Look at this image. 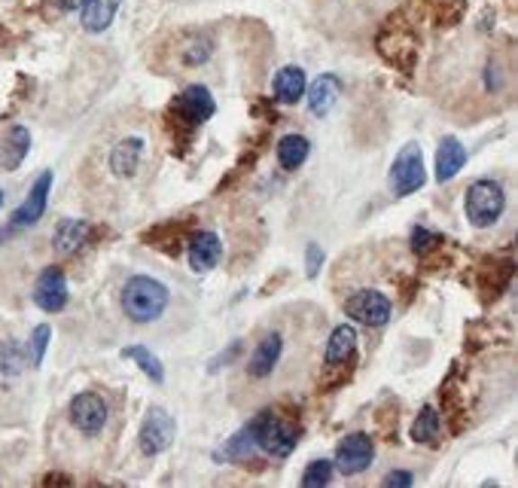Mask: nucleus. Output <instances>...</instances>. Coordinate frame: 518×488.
<instances>
[{
    "label": "nucleus",
    "instance_id": "f8f14e48",
    "mask_svg": "<svg viewBox=\"0 0 518 488\" xmlns=\"http://www.w3.org/2000/svg\"><path fill=\"white\" fill-rule=\"evenodd\" d=\"M189 266H193V272H211L217 262L223 260V244L220 238L214 235V232H193L189 235Z\"/></svg>",
    "mask_w": 518,
    "mask_h": 488
},
{
    "label": "nucleus",
    "instance_id": "dca6fc26",
    "mask_svg": "<svg viewBox=\"0 0 518 488\" xmlns=\"http://www.w3.org/2000/svg\"><path fill=\"white\" fill-rule=\"evenodd\" d=\"M467 165V147L458 138H442L440 150H436V180H451L460 168Z\"/></svg>",
    "mask_w": 518,
    "mask_h": 488
},
{
    "label": "nucleus",
    "instance_id": "e433bc0d",
    "mask_svg": "<svg viewBox=\"0 0 518 488\" xmlns=\"http://www.w3.org/2000/svg\"><path fill=\"white\" fill-rule=\"evenodd\" d=\"M6 235H10V229H0V244L6 242Z\"/></svg>",
    "mask_w": 518,
    "mask_h": 488
},
{
    "label": "nucleus",
    "instance_id": "bb28decb",
    "mask_svg": "<svg viewBox=\"0 0 518 488\" xmlns=\"http://www.w3.org/2000/svg\"><path fill=\"white\" fill-rule=\"evenodd\" d=\"M123 357H129V360H138L141 364V370L150 375L153 382H162L165 379V373H162V360H159L153 351H147L143 345H129L123 351Z\"/></svg>",
    "mask_w": 518,
    "mask_h": 488
},
{
    "label": "nucleus",
    "instance_id": "f03ea898",
    "mask_svg": "<svg viewBox=\"0 0 518 488\" xmlns=\"http://www.w3.org/2000/svg\"><path fill=\"white\" fill-rule=\"evenodd\" d=\"M214 95L204 89V86H189V89H183L177 95V101H174V107L168 110L171 116V125L168 132L177 138V134H186V138H193V132L198 129L202 123L214 116Z\"/></svg>",
    "mask_w": 518,
    "mask_h": 488
},
{
    "label": "nucleus",
    "instance_id": "4468645a",
    "mask_svg": "<svg viewBox=\"0 0 518 488\" xmlns=\"http://www.w3.org/2000/svg\"><path fill=\"white\" fill-rule=\"evenodd\" d=\"M308 92V110L314 116H326L332 107H336V101H339V95H341V79L336 74H323V77H317L314 83H311V89Z\"/></svg>",
    "mask_w": 518,
    "mask_h": 488
},
{
    "label": "nucleus",
    "instance_id": "4be33fe9",
    "mask_svg": "<svg viewBox=\"0 0 518 488\" xmlns=\"http://www.w3.org/2000/svg\"><path fill=\"white\" fill-rule=\"evenodd\" d=\"M308 150H311L308 138H302V134H284V138L277 141V162H281L284 171H296L308 159Z\"/></svg>",
    "mask_w": 518,
    "mask_h": 488
},
{
    "label": "nucleus",
    "instance_id": "aec40b11",
    "mask_svg": "<svg viewBox=\"0 0 518 488\" xmlns=\"http://www.w3.org/2000/svg\"><path fill=\"white\" fill-rule=\"evenodd\" d=\"M281 336L272 333L266 336V339L259 342L257 351H253L250 364H247V370H250V375H257V379H262V375H268L277 366V360H281Z\"/></svg>",
    "mask_w": 518,
    "mask_h": 488
},
{
    "label": "nucleus",
    "instance_id": "6ab92c4d",
    "mask_svg": "<svg viewBox=\"0 0 518 488\" xmlns=\"http://www.w3.org/2000/svg\"><path fill=\"white\" fill-rule=\"evenodd\" d=\"M275 98L281 104H296L302 95H305L308 83H305V74H302V68H281L275 74Z\"/></svg>",
    "mask_w": 518,
    "mask_h": 488
},
{
    "label": "nucleus",
    "instance_id": "4c0bfd02",
    "mask_svg": "<svg viewBox=\"0 0 518 488\" xmlns=\"http://www.w3.org/2000/svg\"><path fill=\"white\" fill-rule=\"evenodd\" d=\"M0 205H4V193H0Z\"/></svg>",
    "mask_w": 518,
    "mask_h": 488
},
{
    "label": "nucleus",
    "instance_id": "2f4dec72",
    "mask_svg": "<svg viewBox=\"0 0 518 488\" xmlns=\"http://www.w3.org/2000/svg\"><path fill=\"white\" fill-rule=\"evenodd\" d=\"M211 50H214V43L207 37H198V40H193V43L183 50V61L186 65H202V61H207V55H211Z\"/></svg>",
    "mask_w": 518,
    "mask_h": 488
},
{
    "label": "nucleus",
    "instance_id": "0eeeda50",
    "mask_svg": "<svg viewBox=\"0 0 518 488\" xmlns=\"http://www.w3.org/2000/svg\"><path fill=\"white\" fill-rule=\"evenodd\" d=\"M390 299L378 290H357L348 296L345 315L350 321H360L366 327H385L390 321Z\"/></svg>",
    "mask_w": 518,
    "mask_h": 488
},
{
    "label": "nucleus",
    "instance_id": "473e14b6",
    "mask_svg": "<svg viewBox=\"0 0 518 488\" xmlns=\"http://www.w3.org/2000/svg\"><path fill=\"white\" fill-rule=\"evenodd\" d=\"M321 266H323V251L317 244H308V251H305V272H308V278H317Z\"/></svg>",
    "mask_w": 518,
    "mask_h": 488
},
{
    "label": "nucleus",
    "instance_id": "f3484780",
    "mask_svg": "<svg viewBox=\"0 0 518 488\" xmlns=\"http://www.w3.org/2000/svg\"><path fill=\"white\" fill-rule=\"evenodd\" d=\"M513 272H515L513 260H491L488 266L479 272V290L485 299H497L509 287V281H513Z\"/></svg>",
    "mask_w": 518,
    "mask_h": 488
},
{
    "label": "nucleus",
    "instance_id": "9d476101",
    "mask_svg": "<svg viewBox=\"0 0 518 488\" xmlns=\"http://www.w3.org/2000/svg\"><path fill=\"white\" fill-rule=\"evenodd\" d=\"M50 189H52V171H43L37 178L34 187H31V193H28L25 202L15 207V214H13V220H10V229L34 226V223L43 217V211H46V198H50Z\"/></svg>",
    "mask_w": 518,
    "mask_h": 488
},
{
    "label": "nucleus",
    "instance_id": "72a5a7b5",
    "mask_svg": "<svg viewBox=\"0 0 518 488\" xmlns=\"http://www.w3.org/2000/svg\"><path fill=\"white\" fill-rule=\"evenodd\" d=\"M381 485H387V488H409V485H414V476L405 474V470H394V474L385 476V483H381Z\"/></svg>",
    "mask_w": 518,
    "mask_h": 488
},
{
    "label": "nucleus",
    "instance_id": "7c9ffc66",
    "mask_svg": "<svg viewBox=\"0 0 518 488\" xmlns=\"http://www.w3.org/2000/svg\"><path fill=\"white\" fill-rule=\"evenodd\" d=\"M440 244H442L440 232H430L424 226H414V232H412V251L414 253H427V251H433V247H440Z\"/></svg>",
    "mask_w": 518,
    "mask_h": 488
},
{
    "label": "nucleus",
    "instance_id": "1a4fd4ad",
    "mask_svg": "<svg viewBox=\"0 0 518 488\" xmlns=\"http://www.w3.org/2000/svg\"><path fill=\"white\" fill-rule=\"evenodd\" d=\"M70 421L86 437L101 434L104 424H107V403L98 394H92V391H83V394L70 400Z\"/></svg>",
    "mask_w": 518,
    "mask_h": 488
},
{
    "label": "nucleus",
    "instance_id": "9b49d317",
    "mask_svg": "<svg viewBox=\"0 0 518 488\" xmlns=\"http://www.w3.org/2000/svg\"><path fill=\"white\" fill-rule=\"evenodd\" d=\"M34 302L43 311H61L68 306V281H65V272L59 266H50L40 272L37 284H34Z\"/></svg>",
    "mask_w": 518,
    "mask_h": 488
},
{
    "label": "nucleus",
    "instance_id": "2eb2a0df",
    "mask_svg": "<svg viewBox=\"0 0 518 488\" xmlns=\"http://www.w3.org/2000/svg\"><path fill=\"white\" fill-rule=\"evenodd\" d=\"M123 0H83L79 6V22L89 34H101V31L110 28V22L116 19Z\"/></svg>",
    "mask_w": 518,
    "mask_h": 488
},
{
    "label": "nucleus",
    "instance_id": "7ed1b4c3",
    "mask_svg": "<svg viewBox=\"0 0 518 488\" xmlns=\"http://www.w3.org/2000/svg\"><path fill=\"white\" fill-rule=\"evenodd\" d=\"M250 430L259 449L268 452L272 458H290L293 449H296L299 428L290 419H281L275 410L259 412L257 419L250 421Z\"/></svg>",
    "mask_w": 518,
    "mask_h": 488
},
{
    "label": "nucleus",
    "instance_id": "f704fd0d",
    "mask_svg": "<svg viewBox=\"0 0 518 488\" xmlns=\"http://www.w3.org/2000/svg\"><path fill=\"white\" fill-rule=\"evenodd\" d=\"M50 6H55L59 13H68V10H77V6H83V0H50Z\"/></svg>",
    "mask_w": 518,
    "mask_h": 488
},
{
    "label": "nucleus",
    "instance_id": "393cba45",
    "mask_svg": "<svg viewBox=\"0 0 518 488\" xmlns=\"http://www.w3.org/2000/svg\"><path fill=\"white\" fill-rule=\"evenodd\" d=\"M440 430H442V419L433 406H424L421 415L412 424V439L424 446H440Z\"/></svg>",
    "mask_w": 518,
    "mask_h": 488
},
{
    "label": "nucleus",
    "instance_id": "6e6552de",
    "mask_svg": "<svg viewBox=\"0 0 518 488\" xmlns=\"http://www.w3.org/2000/svg\"><path fill=\"white\" fill-rule=\"evenodd\" d=\"M376 458V443L369 439V434H348L336 449V464L341 476H357Z\"/></svg>",
    "mask_w": 518,
    "mask_h": 488
},
{
    "label": "nucleus",
    "instance_id": "a878e982",
    "mask_svg": "<svg viewBox=\"0 0 518 488\" xmlns=\"http://www.w3.org/2000/svg\"><path fill=\"white\" fill-rule=\"evenodd\" d=\"M253 452H257V439H253V430H250V424H247V428L238 430V434L229 439L214 458L217 461H247V458H253Z\"/></svg>",
    "mask_w": 518,
    "mask_h": 488
},
{
    "label": "nucleus",
    "instance_id": "a211bd4d",
    "mask_svg": "<svg viewBox=\"0 0 518 488\" xmlns=\"http://www.w3.org/2000/svg\"><path fill=\"white\" fill-rule=\"evenodd\" d=\"M141 153H143V141L141 138H125L119 141L110 153V171L116 178H132L138 171V162H141Z\"/></svg>",
    "mask_w": 518,
    "mask_h": 488
},
{
    "label": "nucleus",
    "instance_id": "20e7f679",
    "mask_svg": "<svg viewBox=\"0 0 518 488\" xmlns=\"http://www.w3.org/2000/svg\"><path fill=\"white\" fill-rule=\"evenodd\" d=\"M504 207H506V196L497 180H476L473 187L467 189L464 211L473 226L485 229V226H491V223H497Z\"/></svg>",
    "mask_w": 518,
    "mask_h": 488
},
{
    "label": "nucleus",
    "instance_id": "c9c22d12",
    "mask_svg": "<svg viewBox=\"0 0 518 488\" xmlns=\"http://www.w3.org/2000/svg\"><path fill=\"white\" fill-rule=\"evenodd\" d=\"M43 485H70V479L61 476V474H50V476L43 479Z\"/></svg>",
    "mask_w": 518,
    "mask_h": 488
},
{
    "label": "nucleus",
    "instance_id": "423d86ee",
    "mask_svg": "<svg viewBox=\"0 0 518 488\" xmlns=\"http://www.w3.org/2000/svg\"><path fill=\"white\" fill-rule=\"evenodd\" d=\"M174 434H177L174 419L162 410V406H153L141 424V437H138L141 452L150 455V458H153V455H162L174 443Z\"/></svg>",
    "mask_w": 518,
    "mask_h": 488
},
{
    "label": "nucleus",
    "instance_id": "f257e3e1",
    "mask_svg": "<svg viewBox=\"0 0 518 488\" xmlns=\"http://www.w3.org/2000/svg\"><path fill=\"white\" fill-rule=\"evenodd\" d=\"M123 308L134 324L159 321V318H162V311L168 308V287L159 284L156 278L134 275V278L125 281Z\"/></svg>",
    "mask_w": 518,
    "mask_h": 488
},
{
    "label": "nucleus",
    "instance_id": "412c9836",
    "mask_svg": "<svg viewBox=\"0 0 518 488\" xmlns=\"http://www.w3.org/2000/svg\"><path fill=\"white\" fill-rule=\"evenodd\" d=\"M86 238H89V223L86 220H61L52 235V242L59 253H74L86 244Z\"/></svg>",
    "mask_w": 518,
    "mask_h": 488
},
{
    "label": "nucleus",
    "instance_id": "5701e85b",
    "mask_svg": "<svg viewBox=\"0 0 518 488\" xmlns=\"http://www.w3.org/2000/svg\"><path fill=\"white\" fill-rule=\"evenodd\" d=\"M354 345H357V333L354 327L341 324L332 330L330 342H326V364H345L354 354Z\"/></svg>",
    "mask_w": 518,
    "mask_h": 488
},
{
    "label": "nucleus",
    "instance_id": "b1692460",
    "mask_svg": "<svg viewBox=\"0 0 518 488\" xmlns=\"http://www.w3.org/2000/svg\"><path fill=\"white\" fill-rule=\"evenodd\" d=\"M147 238L150 244H156L159 251H165V253H174V257H177V253L183 251V238H186V226H183V223H162V226L159 229H153L150 232V235H143Z\"/></svg>",
    "mask_w": 518,
    "mask_h": 488
},
{
    "label": "nucleus",
    "instance_id": "39448f33",
    "mask_svg": "<svg viewBox=\"0 0 518 488\" xmlns=\"http://www.w3.org/2000/svg\"><path fill=\"white\" fill-rule=\"evenodd\" d=\"M390 187H394V196H412L424 187V159H421V147L418 143H405L400 150V156L394 159V168H390Z\"/></svg>",
    "mask_w": 518,
    "mask_h": 488
},
{
    "label": "nucleus",
    "instance_id": "c756f323",
    "mask_svg": "<svg viewBox=\"0 0 518 488\" xmlns=\"http://www.w3.org/2000/svg\"><path fill=\"white\" fill-rule=\"evenodd\" d=\"M330 479H332V464L330 461H311L305 467V476H302V485H305V488L330 485Z\"/></svg>",
    "mask_w": 518,
    "mask_h": 488
},
{
    "label": "nucleus",
    "instance_id": "c85d7f7f",
    "mask_svg": "<svg viewBox=\"0 0 518 488\" xmlns=\"http://www.w3.org/2000/svg\"><path fill=\"white\" fill-rule=\"evenodd\" d=\"M50 336L52 330L46 324H40L34 333H31V339H28V351H25V360L31 366H40L43 364V357H46V345H50Z\"/></svg>",
    "mask_w": 518,
    "mask_h": 488
},
{
    "label": "nucleus",
    "instance_id": "ddd939ff",
    "mask_svg": "<svg viewBox=\"0 0 518 488\" xmlns=\"http://www.w3.org/2000/svg\"><path fill=\"white\" fill-rule=\"evenodd\" d=\"M31 150V132L25 125H10L0 138V168L4 171H15L22 162H25Z\"/></svg>",
    "mask_w": 518,
    "mask_h": 488
},
{
    "label": "nucleus",
    "instance_id": "cd10ccee",
    "mask_svg": "<svg viewBox=\"0 0 518 488\" xmlns=\"http://www.w3.org/2000/svg\"><path fill=\"white\" fill-rule=\"evenodd\" d=\"M22 366H25V351L19 348V342H0V375H19Z\"/></svg>",
    "mask_w": 518,
    "mask_h": 488
}]
</instances>
